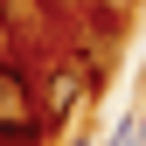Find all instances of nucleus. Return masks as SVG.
<instances>
[{
    "label": "nucleus",
    "instance_id": "nucleus-6",
    "mask_svg": "<svg viewBox=\"0 0 146 146\" xmlns=\"http://www.w3.org/2000/svg\"><path fill=\"white\" fill-rule=\"evenodd\" d=\"M139 7H146V0H139Z\"/></svg>",
    "mask_w": 146,
    "mask_h": 146
},
{
    "label": "nucleus",
    "instance_id": "nucleus-1",
    "mask_svg": "<svg viewBox=\"0 0 146 146\" xmlns=\"http://www.w3.org/2000/svg\"><path fill=\"white\" fill-rule=\"evenodd\" d=\"M77 104H84V77H77V70H63V63H56L49 77H35V118H42L49 132H56Z\"/></svg>",
    "mask_w": 146,
    "mask_h": 146
},
{
    "label": "nucleus",
    "instance_id": "nucleus-2",
    "mask_svg": "<svg viewBox=\"0 0 146 146\" xmlns=\"http://www.w3.org/2000/svg\"><path fill=\"white\" fill-rule=\"evenodd\" d=\"M7 118H35V70L28 63H0V125Z\"/></svg>",
    "mask_w": 146,
    "mask_h": 146
},
{
    "label": "nucleus",
    "instance_id": "nucleus-3",
    "mask_svg": "<svg viewBox=\"0 0 146 146\" xmlns=\"http://www.w3.org/2000/svg\"><path fill=\"white\" fill-rule=\"evenodd\" d=\"M42 139H49L42 118H7V125H0V146H42Z\"/></svg>",
    "mask_w": 146,
    "mask_h": 146
},
{
    "label": "nucleus",
    "instance_id": "nucleus-4",
    "mask_svg": "<svg viewBox=\"0 0 146 146\" xmlns=\"http://www.w3.org/2000/svg\"><path fill=\"white\" fill-rule=\"evenodd\" d=\"M132 7H139V0H90V14H98L104 28H118V21H125V14H132Z\"/></svg>",
    "mask_w": 146,
    "mask_h": 146
},
{
    "label": "nucleus",
    "instance_id": "nucleus-5",
    "mask_svg": "<svg viewBox=\"0 0 146 146\" xmlns=\"http://www.w3.org/2000/svg\"><path fill=\"white\" fill-rule=\"evenodd\" d=\"M42 7H70V0H42Z\"/></svg>",
    "mask_w": 146,
    "mask_h": 146
}]
</instances>
